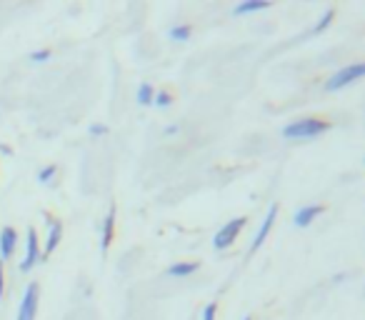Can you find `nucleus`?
<instances>
[{
  "label": "nucleus",
  "mask_w": 365,
  "mask_h": 320,
  "mask_svg": "<svg viewBox=\"0 0 365 320\" xmlns=\"http://www.w3.org/2000/svg\"><path fill=\"white\" fill-rule=\"evenodd\" d=\"M200 271V263H173L168 268V278H188Z\"/></svg>",
  "instance_id": "nucleus-12"
},
{
  "label": "nucleus",
  "mask_w": 365,
  "mask_h": 320,
  "mask_svg": "<svg viewBox=\"0 0 365 320\" xmlns=\"http://www.w3.org/2000/svg\"><path fill=\"white\" fill-rule=\"evenodd\" d=\"M15 248H18V230L13 225H5L0 230V260L5 263L15 255Z\"/></svg>",
  "instance_id": "nucleus-8"
},
{
  "label": "nucleus",
  "mask_w": 365,
  "mask_h": 320,
  "mask_svg": "<svg viewBox=\"0 0 365 320\" xmlns=\"http://www.w3.org/2000/svg\"><path fill=\"white\" fill-rule=\"evenodd\" d=\"M215 315H218V303H208V306L203 308L200 320H215Z\"/></svg>",
  "instance_id": "nucleus-19"
},
{
  "label": "nucleus",
  "mask_w": 365,
  "mask_h": 320,
  "mask_svg": "<svg viewBox=\"0 0 365 320\" xmlns=\"http://www.w3.org/2000/svg\"><path fill=\"white\" fill-rule=\"evenodd\" d=\"M3 293H5V268H3V260H0V300H3Z\"/></svg>",
  "instance_id": "nucleus-21"
},
{
  "label": "nucleus",
  "mask_w": 365,
  "mask_h": 320,
  "mask_svg": "<svg viewBox=\"0 0 365 320\" xmlns=\"http://www.w3.org/2000/svg\"><path fill=\"white\" fill-rule=\"evenodd\" d=\"M88 133L93 135V138H100V135H105L108 133V126H103V123H96V126H90Z\"/></svg>",
  "instance_id": "nucleus-20"
},
{
  "label": "nucleus",
  "mask_w": 365,
  "mask_h": 320,
  "mask_svg": "<svg viewBox=\"0 0 365 320\" xmlns=\"http://www.w3.org/2000/svg\"><path fill=\"white\" fill-rule=\"evenodd\" d=\"M113 236H115V205H111L108 216L103 218V228H100V253H108L113 245Z\"/></svg>",
  "instance_id": "nucleus-10"
},
{
  "label": "nucleus",
  "mask_w": 365,
  "mask_h": 320,
  "mask_svg": "<svg viewBox=\"0 0 365 320\" xmlns=\"http://www.w3.org/2000/svg\"><path fill=\"white\" fill-rule=\"evenodd\" d=\"M243 320H253V318H250V315H245V318H243Z\"/></svg>",
  "instance_id": "nucleus-23"
},
{
  "label": "nucleus",
  "mask_w": 365,
  "mask_h": 320,
  "mask_svg": "<svg viewBox=\"0 0 365 320\" xmlns=\"http://www.w3.org/2000/svg\"><path fill=\"white\" fill-rule=\"evenodd\" d=\"M173 103V95L168 91H155V95H153V105H155V108H160V111H163V108H168V105Z\"/></svg>",
  "instance_id": "nucleus-17"
},
{
  "label": "nucleus",
  "mask_w": 365,
  "mask_h": 320,
  "mask_svg": "<svg viewBox=\"0 0 365 320\" xmlns=\"http://www.w3.org/2000/svg\"><path fill=\"white\" fill-rule=\"evenodd\" d=\"M41 260V238H38V230L28 228V245H25V258L21 263V273H30Z\"/></svg>",
  "instance_id": "nucleus-5"
},
{
  "label": "nucleus",
  "mask_w": 365,
  "mask_h": 320,
  "mask_svg": "<svg viewBox=\"0 0 365 320\" xmlns=\"http://www.w3.org/2000/svg\"><path fill=\"white\" fill-rule=\"evenodd\" d=\"M153 95H155V91H153L151 83H140L138 85V93H135V100H138V105H153Z\"/></svg>",
  "instance_id": "nucleus-14"
},
{
  "label": "nucleus",
  "mask_w": 365,
  "mask_h": 320,
  "mask_svg": "<svg viewBox=\"0 0 365 320\" xmlns=\"http://www.w3.org/2000/svg\"><path fill=\"white\" fill-rule=\"evenodd\" d=\"M58 175V165H45L38 170V183H43V185H48V183L56 181Z\"/></svg>",
  "instance_id": "nucleus-16"
},
{
  "label": "nucleus",
  "mask_w": 365,
  "mask_h": 320,
  "mask_svg": "<svg viewBox=\"0 0 365 320\" xmlns=\"http://www.w3.org/2000/svg\"><path fill=\"white\" fill-rule=\"evenodd\" d=\"M325 213V205L320 203H310V205H303V208L296 210V216H293V225L296 228H308L318 216H323Z\"/></svg>",
  "instance_id": "nucleus-9"
},
{
  "label": "nucleus",
  "mask_w": 365,
  "mask_h": 320,
  "mask_svg": "<svg viewBox=\"0 0 365 320\" xmlns=\"http://www.w3.org/2000/svg\"><path fill=\"white\" fill-rule=\"evenodd\" d=\"M278 210H280V205L278 203H273L268 210V216H265V220L261 223V228H258V233H255L253 238V245H250V251H261V245L265 243V238H268V233L273 230V225H276V218H278Z\"/></svg>",
  "instance_id": "nucleus-6"
},
{
  "label": "nucleus",
  "mask_w": 365,
  "mask_h": 320,
  "mask_svg": "<svg viewBox=\"0 0 365 320\" xmlns=\"http://www.w3.org/2000/svg\"><path fill=\"white\" fill-rule=\"evenodd\" d=\"M38 298H41V286H38V283H28L25 295H23V300H21V308H18V320H35V313H38Z\"/></svg>",
  "instance_id": "nucleus-4"
},
{
  "label": "nucleus",
  "mask_w": 365,
  "mask_h": 320,
  "mask_svg": "<svg viewBox=\"0 0 365 320\" xmlns=\"http://www.w3.org/2000/svg\"><path fill=\"white\" fill-rule=\"evenodd\" d=\"M60 240H63V223L53 218V220L48 223V236H45V243H41L43 245L41 258L53 255V253H56V248L60 245Z\"/></svg>",
  "instance_id": "nucleus-7"
},
{
  "label": "nucleus",
  "mask_w": 365,
  "mask_h": 320,
  "mask_svg": "<svg viewBox=\"0 0 365 320\" xmlns=\"http://www.w3.org/2000/svg\"><path fill=\"white\" fill-rule=\"evenodd\" d=\"M365 73L363 63H351V65H345V68L335 70L331 78H328V83H325V91L328 93H338V91H343V88H348L351 83H355V80H360Z\"/></svg>",
  "instance_id": "nucleus-2"
},
{
  "label": "nucleus",
  "mask_w": 365,
  "mask_h": 320,
  "mask_svg": "<svg viewBox=\"0 0 365 320\" xmlns=\"http://www.w3.org/2000/svg\"><path fill=\"white\" fill-rule=\"evenodd\" d=\"M245 223H248V218H233V220H228L225 225H223L218 233H215V238H213V248L218 253L221 251H228L230 245L238 240V236H241V230L245 228Z\"/></svg>",
  "instance_id": "nucleus-3"
},
{
  "label": "nucleus",
  "mask_w": 365,
  "mask_h": 320,
  "mask_svg": "<svg viewBox=\"0 0 365 320\" xmlns=\"http://www.w3.org/2000/svg\"><path fill=\"white\" fill-rule=\"evenodd\" d=\"M265 8H270L268 0H243L233 8V15H250L258 13V10H265Z\"/></svg>",
  "instance_id": "nucleus-11"
},
{
  "label": "nucleus",
  "mask_w": 365,
  "mask_h": 320,
  "mask_svg": "<svg viewBox=\"0 0 365 320\" xmlns=\"http://www.w3.org/2000/svg\"><path fill=\"white\" fill-rule=\"evenodd\" d=\"M45 60H50L48 48H41V50H33V53H30V63H45Z\"/></svg>",
  "instance_id": "nucleus-18"
},
{
  "label": "nucleus",
  "mask_w": 365,
  "mask_h": 320,
  "mask_svg": "<svg viewBox=\"0 0 365 320\" xmlns=\"http://www.w3.org/2000/svg\"><path fill=\"white\" fill-rule=\"evenodd\" d=\"M333 18H335V10H333V8H328V10H325V13L320 15V21H318L316 25H313V30H310V33H313V35H320V33H323V30L333 23Z\"/></svg>",
  "instance_id": "nucleus-15"
},
{
  "label": "nucleus",
  "mask_w": 365,
  "mask_h": 320,
  "mask_svg": "<svg viewBox=\"0 0 365 320\" xmlns=\"http://www.w3.org/2000/svg\"><path fill=\"white\" fill-rule=\"evenodd\" d=\"M178 130H180V126H168L166 130H163V135H175Z\"/></svg>",
  "instance_id": "nucleus-22"
},
{
  "label": "nucleus",
  "mask_w": 365,
  "mask_h": 320,
  "mask_svg": "<svg viewBox=\"0 0 365 320\" xmlns=\"http://www.w3.org/2000/svg\"><path fill=\"white\" fill-rule=\"evenodd\" d=\"M331 130V123L323 118H303V120H296V123H288V126L283 128L280 135L288 140H310V138H318V135H323V133Z\"/></svg>",
  "instance_id": "nucleus-1"
},
{
  "label": "nucleus",
  "mask_w": 365,
  "mask_h": 320,
  "mask_svg": "<svg viewBox=\"0 0 365 320\" xmlns=\"http://www.w3.org/2000/svg\"><path fill=\"white\" fill-rule=\"evenodd\" d=\"M193 35V28L188 25V23H180V25H173V28H168V38H170L173 43H188V38Z\"/></svg>",
  "instance_id": "nucleus-13"
}]
</instances>
